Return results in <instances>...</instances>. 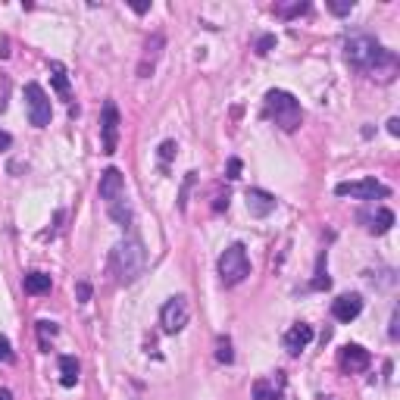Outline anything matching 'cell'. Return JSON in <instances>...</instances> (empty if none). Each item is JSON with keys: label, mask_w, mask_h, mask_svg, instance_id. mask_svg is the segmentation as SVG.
Segmentation results:
<instances>
[{"label": "cell", "mask_w": 400, "mask_h": 400, "mask_svg": "<svg viewBox=\"0 0 400 400\" xmlns=\"http://www.w3.org/2000/svg\"><path fill=\"white\" fill-rule=\"evenodd\" d=\"M148 269V250L138 238H122L110 250V276L116 285H135Z\"/></svg>", "instance_id": "cell-1"}, {"label": "cell", "mask_w": 400, "mask_h": 400, "mask_svg": "<svg viewBox=\"0 0 400 400\" xmlns=\"http://www.w3.org/2000/svg\"><path fill=\"white\" fill-rule=\"evenodd\" d=\"M266 116L276 119V125L282 131H297L303 113H300V100L294 94H288L282 88H272L266 91Z\"/></svg>", "instance_id": "cell-2"}, {"label": "cell", "mask_w": 400, "mask_h": 400, "mask_svg": "<svg viewBox=\"0 0 400 400\" xmlns=\"http://www.w3.org/2000/svg\"><path fill=\"white\" fill-rule=\"evenodd\" d=\"M248 276H250V257H248V250H244V244L225 248L222 257H219V282H222L225 288H235V285H241Z\"/></svg>", "instance_id": "cell-3"}, {"label": "cell", "mask_w": 400, "mask_h": 400, "mask_svg": "<svg viewBox=\"0 0 400 400\" xmlns=\"http://www.w3.org/2000/svg\"><path fill=\"white\" fill-rule=\"evenodd\" d=\"M382 50L385 48L372 35H353V38L344 41V57H348V63L353 66V69H359V72H369Z\"/></svg>", "instance_id": "cell-4"}, {"label": "cell", "mask_w": 400, "mask_h": 400, "mask_svg": "<svg viewBox=\"0 0 400 400\" xmlns=\"http://www.w3.org/2000/svg\"><path fill=\"white\" fill-rule=\"evenodd\" d=\"M25 110H29V122L35 125V129H44V125H50V97L48 91L41 88L38 82H29L25 85Z\"/></svg>", "instance_id": "cell-5"}, {"label": "cell", "mask_w": 400, "mask_h": 400, "mask_svg": "<svg viewBox=\"0 0 400 400\" xmlns=\"http://www.w3.org/2000/svg\"><path fill=\"white\" fill-rule=\"evenodd\" d=\"M188 319H191V306H188V297L185 294L169 297L163 303V310H159V325H163L166 335H178V331L188 325Z\"/></svg>", "instance_id": "cell-6"}, {"label": "cell", "mask_w": 400, "mask_h": 400, "mask_svg": "<svg viewBox=\"0 0 400 400\" xmlns=\"http://www.w3.org/2000/svg\"><path fill=\"white\" fill-rule=\"evenodd\" d=\"M335 194L338 197H357V200H378V197H388L391 188L378 178H359V182H341L335 185Z\"/></svg>", "instance_id": "cell-7"}, {"label": "cell", "mask_w": 400, "mask_h": 400, "mask_svg": "<svg viewBox=\"0 0 400 400\" xmlns=\"http://www.w3.org/2000/svg\"><path fill=\"white\" fill-rule=\"evenodd\" d=\"M397 72H400V59H397V53L385 48L382 53H378V59L372 63V69L366 72V76H369L372 82H378V85H391V82L397 78Z\"/></svg>", "instance_id": "cell-8"}, {"label": "cell", "mask_w": 400, "mask_h": 400, "mask_svg": "<svg viewBox=\"0 0 400 400\" xmlns=\"http://www.w3.org/2000/svg\"><path fill=\"white\" fill-rule=\"evenodd\" d=\"M100 135H103V153H116V144H119V110H116L113 100H106V103H103Z\"/></svg>", "instance_id": "cell-9"}, {"label": "cell", "mask_w": 400, "mask_h": 400, "mask_svg": "<svg viewBox=\"0 0 400 400\" xmlns=\"http://www.w3.org/2000/svg\"><path fill=\"white\" fill-rule=\"evenodd\" d=\"M338 363H341L344 372H350V376H353V372H366V369H369L372 357H369V350L359 348V344H348V348H341Z\"/></svg>", "instance_id": "cell-10"}, {"label": "cell", "mask_w": 400, "mask_h": 400, "mask_svg": "<svg viewBox=\"0 0 400 400\" xmlns=\"http://www.w3.org/2000/svg\"><path fill=\"white\" fill-rule=\"evenodd\" d=\"M244 200H248V213L257 219H266L276 213V197L269 194V191L263 188H248V194H244Z\"/></svg>", "instance_id": "cell-11"}, {"label": "cell", "mask_w": 400, "mask_h": 400, "mask_svg": "<svg viewBox=\"0 0 400 400\" xmlns=\"http://www.w3.org/2000/svg\"><path fill=\"white\" fill-rule=\"evenodd\" d=\"M97 191H100V197H103L106 203H113V200L125 197V178H122V172L113 169V166H110V169H106L103 176H100Z\"/></svg>", "instance_id": "cell-12"}, {"label": "cell", "mask_w": 400, "mask_h": 400, "mask_svg": "<svg viewBox=\"0 0 400 400\" xmlns=\"http://www.w3.org/2000/svg\"><path fill=\"white\" fill-rule=\"evenodd\" d=\"M253 400H285L282 372H276L272 378H257V382H253Z\"/></svg>", "instance_id": "cell-13"}, {"label": "cell", "mask_w": 400, "mask_h": 400, "mask_svg": "<svg viewBox=\"0 0 400 400\" xmlns=\"http://www.w3.org/2000/svg\"><path fill=\"white\" fill-rule=\"evenodd\" d=\"M359 313H363V297L359 294H341L331 303V316H335L338 322H353Z\"/></svg>", "instance_id": "cell-14"}, {"label": "cell", "mask_w": 400, "mask_h": 400, "mask_svg": "<svg viewBox=\"0 0 400 400\" xmlns=\"http://www.w3.org/2000/svg\"><path fill=\"white\" fill-rule=\"evenodd\" d=\"M163 44H166L163 35H150L148 38V44H144V57H141V63H138V76L141 78H150L153 66H157L159 53H163Z\"/></svg>", "instance_id": "cell-15"}, {"label": "cell", "mask_w": 400, "mask_h": 400, "mask_svg": "<svg viewBox=\"0 0 400 400\" xmlns=\"http://www.w3.org/2000/svg\"><path fill=\"white\" fill-rule=\"evenodd\" d=\"M313 341V329L310 325H303V322H297V325H291L288 331H285V350L288 353H297L300 350H306V344Z\"/></svg>", "instance_id": "cell-16"}, {"label": "cell", "mask_w": 400, "mask_h": 400, "mask_svg": "<svg viewBox=\"0 0 400 400\" xmlns=\"http://www.w3.org/2000/svg\"><path fill=\"white\" fill-rule=\"evenodd\" d=\"M359 219H363V222H366V229H369L372 235H385V231H388L391 225H394V213H391V210H385V206H378V210L372 213V216H366V213H363V216H359Z\"/></svg>", "instance_id": "cell-17"}, {"label": "cell", "mask_w": 400, "mask_h": 400, "mask_svg": "<svg viewBox=\"0 0 400 400\" xmlns=\"http://www.w3.org/2000/svg\"><path fill=\"white\" fill-rule=\"evenodd\" d=\"M22 288H25V294H50V288H53V282H50V276L48 272H29V276L22 278Z\"/></svg>", "instance_id": "cell-18"}, {"label": "cell", "mask_w": 400, "mask_h": 400, "mask_svg": "<svg viewBox=\"0 0 400 400\" xmlns=\"http://www.w3.org/2000/svg\"><path fill=\"white\" fill-rule=\"evenodd\" d=\"M78 359L76 357H59V385L63 388H76L78 385Z\"/></svg>", "instance_id": "cell-19"}, {"label": "cell", "mask_w": 400, "mask_h": 400, "mask_svg": "<svg viewBox=\"0 0 400 400\" xmlns=\"http://www.w3.org/2000/svg\"><path fill=\"white\" fill-rule=\"evenodd\" d=\"M106 210H110V216L116 219L119 225H131V206H129V197H119V200H113V203H106Z\"/></svg>", "instance_id": "cell-20"}, {"label": "cell", "mask_w": 400, "mask_h": 400, "mask_svg": "<svg viewBox=\"0 0 400 400\" xmlns=\"http://www.w3.org/2000/svg\"><path fill=\"white\" fill-rule=\"evenodd\" d=\"M303 13H310V3H306V0H294V3H276V16H282V19H297V16H303Z\"/></svg>", "instance_id": "cell-21"}, {"label": "cell", "mask_w": 400, "mask_h": 400, "mask_svg": "<svg viewBox=\"0 0 400 400\" xmlns=\"http://www.w3.org/2000/svg\"><path fill=\"white\" fill-rule=\"evenodd\" d=\"M216 359H219V363H225V366L235 363V353H231V341H229L225 335L216 338Z\"/></svg>", "instance_id": "cell-22"}, {"label": "cell", "mask_w": 400, "mask_h": 400, "mask_svg": "<svg viewBox=\"0 0 400 400\" xmlns=\"http://www.w3.org/2000/svg\"><path fill=\"white\" fill-rule=\"evenodd\" d=\"M50 72H53V85H57V91L66 97V94H69V78H66L63 63H50Z\"/></svg>", "instance_id": "cell-23"}, {"label": "cell", "mask_w": 400, "mask_h": 400, "mask_svg": "<svg viewBox=\"0 0 400 400\" xmlns=\"http://www.w3.org/2000/svg\"><path fill=\"white\" fill-rule=\"evenodd\" d=\"M272 48H276V35H263L257 44H253V50H257V57H266Z\"/></svg>", "instance_id": "cell-24"}, {"label": "cell", "mask_w": 400, "mask_h": 400, "mask_svg": "<svg viewBox=\"0 0 400 400\" xmlns=\"http://www.w3.org/2000/svg\"><path fill=\"white\" fill-rule=\"evenodd\" d=\"M329 10L335 13V16H348V13L353 10V0H331Z\"/></svg>", "instance_id": "cell-25"}, {"label": "cell", "mask_w": 400, "mask_h": 400, "mask_svg": "<svg viewBox=\"0 0 400 400\" xmlns=\"http://www.w3.org/2000/svg\"><path fill=\"white\" fill-rule=\"evenodd\" d=\"M176 153H178V144L176 141H163V144H159V159H163V163H169Z\"/></svg>", "instance_id": "cell-26"}, {"label": "cell", "mask_w": 400, "mask_h": 400, "mask_svg": "<svg viewBox=\"0 0 400 400\" xmlns=\"http://www.w3.org/2000/svg\"><path fill=\"white\" fill-rule=\"evenodd\" d=\"M0 363H13V344L3 335H0Z\"/></svg>", "instance_id": "cell-27"}, {"label": "cell", "mask_w": 400, "mask_h": 400, "mask_svg": "<svg viewBox=\"0 0 400 400\" xmlns=\"http://www.w3.org/2000/svg\"><path fill=\"white\" fill-rule=\"evenodd\" d=\"M191 182H194V172H188V178H185L182 197H178V210H188V188H191Z\"/></svg>", "instance_id": "cell-28"}, {"label": "cell", "mask_w": 400, "mask_h": 400, "mask_svg": "<svg viewBox=\"0 0 400 400\" xmlns=\"http://www.w3.org/2000/svg\"><path fill=\"white\" fill-rule=\"evenodd\" d=\"M38 331H41V338H53L57 335V322H48V319H41V322H38Z\"/></svg>", "instance_id": "cell-29"}, {"label": "cell", "mask_w": 400, "mask_h": 400, "mask_svg": "<svg viewBox=\"0 0 400 400\" xmlns=\"http://www.w3.org/2000/svg\"><path fill=\"white\" fill-rule=\"evenodd\" d=\"M397 322H400V313L394 310V316H391V331H388L391 341H397V335H400V331H397Z\"/></svg>", "instance_id": "cell-30"}, {"label": "cell", "mask_w": 400, "mask_h": 400, "mask_svg": "<svg viewBox=\"0 0 400 400\" xmlns=\"http://www.w3.org/2000/svg\"><path fill=\"white\" fill-rule=\"evenodd\" d=\"M238 172H241V159H231V163H229V176H225V178H238Z\"/></svg>", "instance_id": "cell-31"}, {"label": "cell", "mask_w": 400, "mask_h": 400, "mask_svg": "<svg viewBox=\"0 0 400 400\" xmlns=\"http://www.w3.org/2000/svg\"><path fill=\"white\" fill-rule=\"evenodd\" d=\"M88 297H91V285H78V300H82V303H88Z\"/></svg>", "instance_id": "cell-32"}, {"label": "cell", "mask_w": 400, "mask_h": 400, "mask_svg": "<svg viewBox=\"0 0 400 400\" xmlns=\"http://www.w3.org/2000/svg\"><path fill=\"white\" fill-rule=\"evenodd\" d=\"M13 144V138H10V131H0V150H6Z\"/></svg>", "instance_id": "cell-33"}, {"label": "cell", "mask_w": 400, "mask_h": 400, "mask_svg": "<svg viewBox=\"0 0 400 400\" xmlns=\"http://www.w3.org/2000/svg\"><path fill=\"white\" fill-rule=\"evenodd\" d=\"M388 131L391 135H400V119H388Z\"/></svg>", "instance_id": "cell-34"}, {"label": "cell", "mask_w": 400, "mask_h": 400, "mask_svg": "<svg viewBox=\"0 0 400 400\" xmlns=\"http://www.w3.org/2000/svg\"><path fill=\"white\" fill-rule=\"evenodd\" d=\"M0 400H13V391L10 388H0Z\"/></svg>", "instance_id": "cell-35"}]
</instances>
